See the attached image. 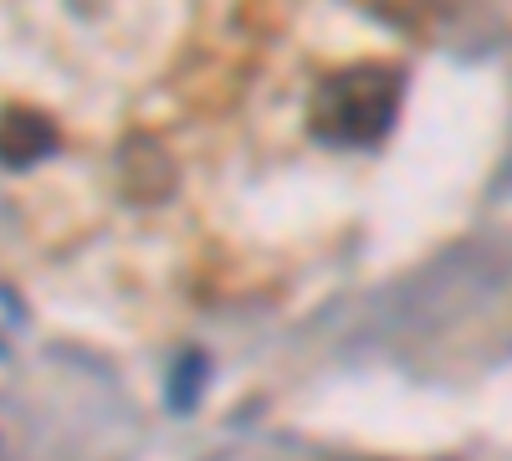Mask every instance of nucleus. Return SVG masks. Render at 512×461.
<instances>
[{
    "instance_id": "nucleus-2",
    "label": "nucleus",
    "mask_w": 512,
    "mask_h": 461,
    "mask_svg": "<svg viewBox=\"0 0 512 461\" xmlns=\"http://www.w3.org/2000/svg\"><path fill=\"white\" fill-rule=\"evenodd\" d=\"M52 149H57V123L41 108L11 103L0 113V164H6V170H31V164L47 159Z\"/></svg>"
},
{
    "instance_id": "nucleus-4",
    "label": "nucleus",
    "mask_w": 512,
    "mask_h": 461,
    "mask_svg": "<svg viewBox=\"0 0 512 461\" xmlns=\"http://www.w3.org/2000/svg\"><path fill=\"white\" fill-rule=\"evenodd\" d=\"M205 385H210V359H205L200 349H185L175 364H169V374H164V400H169V410L190 415V410L200 405Z\"/></svg>"
},
{
    "instance_id": "nucleus-1",
    "label": "nucleus",
    "mask_w": 512,
    "mask_h": 461,
    "mask_svg": "<svg viewBox=\"0 0 512 461\" xmlns=\"http://www.w3.org/2000/svg\"><path fill=\"white\" fill-rule=\"evenodd\" d=\"M410 77L400 62H349L328 72L308 98V134L328 149H374L390 139Z\"/></svg>"
},
{
    "instance_id": "nucleus-3",
    "label": "nucleus",
    "mask_w": 512,
    "mask_h": 461,
    "mask_svg": "<svg viewBox=\"0 0 512 461\" xmlns=\"http://www.w3.org/2000/svg\"><path fill=\"white\" fill-rule=\"evenodd\" d=\"M359 6H364L374 21H384V26L420 36V31L441 26V21L456 11V0H359Z\"/></svg>"
}]
</instances>
